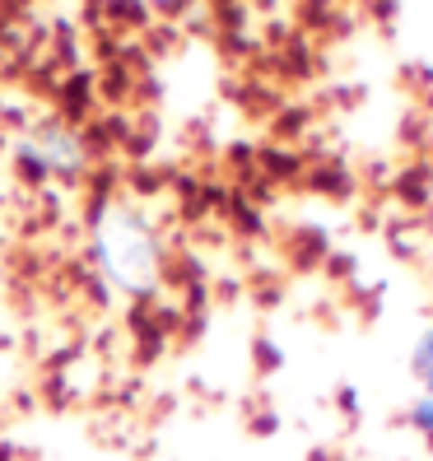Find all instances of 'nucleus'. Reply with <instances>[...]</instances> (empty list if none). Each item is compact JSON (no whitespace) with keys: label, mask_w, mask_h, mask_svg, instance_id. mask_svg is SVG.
Returning a JSON list of instances; mask_svg holds the SVG:
<instances>
[{"label":"nucleus","mask_w":433,"mask_h":461,"mask_svg":"<svg viewBox=\"0 0 433 461\" xmlns=\"http://www.w3.org/2000/svg\"><path fill=\"white\" fill-rule=\"evenodd\" d=\"M410 368H415V377L424 383V392L433 396V331H424L419 340H415V355H410Z\"/></svg>","instance_id":"nucleus-1"},{"label":"nucleus","mask_w":433,"mask_h":461,"mask_svg":"<svg viewBox=\"0 0 433 461\" xmlns=\"http://www.w3.org/2000/svg\"><path fill=\"white\" fill-rule=\"evenodd\" d=\"M410 415H415V424H419V429H428V433H433V396L415 401V411H410Z\"/></svg>","instance_id":"nucleus-2"}]
</instances>
